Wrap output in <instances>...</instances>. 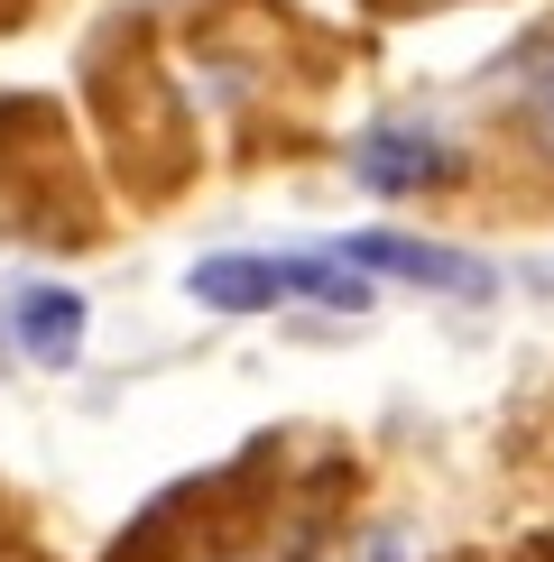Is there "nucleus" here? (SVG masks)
Masks as SVG:
<instances>
[{"mask_svg": "<svg viewBox=\"0 0 554 562\" xmlns=\"http://www.w3.org/2000/svg\"><path fill=\"white\" fill-rule=\"evenodd\" d=\"M0 231L10 240H65V249L102 231L56 102H29V92L0 102Z\"/></svg>", "mask_w": 554, "mask_h": 562, "instance_id": "f257e3e1", "label": "nucleus"}, {"mask_svg": "<svg viewBox=\"0 0 554 562\" xmlns=\"http://www.w3.org/2000/svg\"><path fill=\"white\" fill-rule=\"evenodd\" d=\"M92 92H102V121L111 138H121V167H130V194H176V176H185V111H176V92L157 65H130V75H102L92 65Z\"/></svg>", "mask_w": 554, "mask_h": 562, "instance_id": "f03ea898", "label": "nucleus"}, {"mask_svg": "<svg viewBox=\"0 0 554 562\" xmlns=\"http://www.w3.org/2000/svg\"><path fill=\"white\" fill-rule=\"evenodd\" d=\"M352 176L369 194H444L462 184V148L434 121H369L352 138Z\"/></svg>", "mask_w": 554, "mask_h": 562, "instance_id": "7ed1b4c3", "label": "nucleus"}, {"mask_svg": "<svg viewBox=\"0 0 554 562\" xmlns=\"http://www.w3.org/2000/svg\"><path fill=\"white\" fill-rule=\"evenodd\" d=\"M333 259H352L361 277H407V286H434V295H490L499 277L472 259V249H444V240H416V231H352V240L333 249Z\"/></svg>", "mask_w": 554, "mask_h": 562, "instance_id": "20e7f679", "label": "nucleus"}, {"mask_svg": "<svg viewBox=\"0 0 554 562\" xmlns=\"http://www.w3.org/2000/svg\"><path fill=\"white\" fill-rule=\"evenodd\" d=\"M10 333L37 369H75L84 360V295L75 286H19L10 295Z\"/></svg>", "mask_w": 554, "mask_h": 562, "instance_id": "39448f33", "label": "nucleus"}, {"mask_svg": "<svg viewBox=\"0 0 554 562\" xmlns=\"http://www.w3.org/2000/svg\"><path fill=\"white\" fill-rule=\"evenodd\" d=\"M185 295L213 304V314H268V304H287V286H277V259H250V249L195 259V268H185Z\"/></svg>", "mask_w": 554, "mask_h": 562, "instance_id": "423d86ee", "label": "nucleus"}, {"mask_svg": "<svg viewBox=\"0 0 554 562\" xmlns=\"http://www.w3.org/2000/svg\"><path fill=\"white\" fill-rule=\"evenodd\" d=\"M508 121L518 138L536 148V167H554V29L518 46V65H508Z\"/></svg>", "mask_w": 554, "mask_h": 562, "instance_id": "0eeeda50", "label": "nucleus"}, {"mask_svg": "<svg viewBox=\"0 0 554 562\" xmlns=\"http://www.w3.org/2000/svg\"><path fill=\"white\" fill-rule=\"evenodd\" d=\"M333 562H425V553H416V535H407V526H369V535H352Z\"/></svg>", "mask_w": 554, "mask_h": 562, "instance_id": "6e6552de", "label": "nucleus"}, {"mask_svg": "<svg viewBox=\"0 0 554 562\" xmlns=\"http://www.w3.org/2000/svg\"><path fill=\"white\" fill-rule=\"evenodd\" d=\"M213 562H222V553H213Z\"/></svg>", "mask_w": 554, "mask_h": 562, "instance_id": "1a4fd4ad", "label": "nucleus"}]
</instances>
